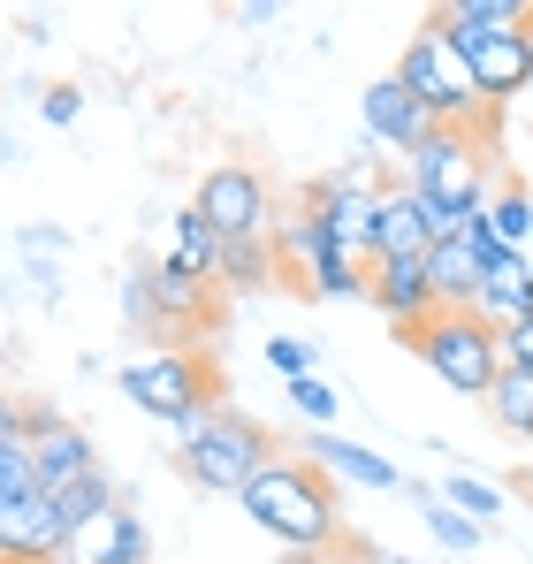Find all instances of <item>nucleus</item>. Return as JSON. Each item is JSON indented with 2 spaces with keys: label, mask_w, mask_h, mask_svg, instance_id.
<instances>
[{
  "label": "nucleus",
  "mask_w": 533,
  "mask_h": 564,
  "mask_svg": "<svg viewBox=\"0 0 533 564\" xmlns=\"http://www.w3.org/2000/svg\"><path fill=\"white\" fill-rule=\"evenodd\" d=\"M237 503H244V519L274 550H305V557L344 550V496H336V480L313 458H274Z\"/></svg>",
  "instance_id": "nucleus-1"
},
{
  "label": "nucleus",
  "mask_w": 533,
  "mask_h": 564,
  "mask_svg": "<svg viewBox=\"0 0 533 564\" xmlns=\"http://www.w3.org/2000/svg\"><path fill=\"white\" fill-rule=\"evenodd\" d=\"M389 77L420 99L427 115H435V130H480V138H496V130H503V115L488 107L480 77H472V62L449 46L435 23H420V31H412V46L396 54V69H389Z\"/></svg>",
  "instance_id": "nucleus-2"
},
{
  "label": "nucleus",
  "mask_w": 533,
  "mask_h": 564,
  "mask_svg": "<svg viewBox=\"0 0 533 564\" xmlns=\"http://www.w3.org/2000/svg\"><path fill=\"white\" fill-rule=\"evenodd\" d=\"M274 458H282V443L266 435L252 412H237V404H214L176 443V473L191 488H206V496H244Z\"/></svg>",
  "instance_id": "nucleus-3"
},
{
  "label": "nucleus",
  "mask_w": 533,
  "mask_h": 564,
  "mask_svg": "<svg viewBox=\"0 0 533 564\" xmlns=\"http://www.w3.org/2000/svg\"><path fill=\"white\" fill-rule=\"evenodd\" d=\"M115 389L145 412V420H161V427H176V435H191L214 404H221V381H214V367H206V351H153V359H130L122 375H115Z\"/></svg>",
  "instance_id": "nucleus-4"
},
{
  "label": "nucleus",
  "mask_w": 533,
  "mask_h": 564,
  "mask_svg": "<svg viewBox=\"0 0 533 564\" xmlns=\"http://www.w3.org/2000/svg\"><path fill=\"white\" fill-rule=\"evenodd\" d=\"M427 367H435V381H449L457 397H480L488 404V389H496V375H503V336L480 321V313H435L420 336H404Z\"/></svg>",
  "instance_id": "nucleus-5"
},
{
  "label": "nucleus",
  "mask_w": 533,
  "mask_h": 564,
  "mask_svg": "<svg viewBox=\"0 0 533 564\" xmlns=\"http://www.w3.org/2000/svg\"><path fill=\"white\" fill-rule=\"evenodd\" d=\"M488 145H496V138H480V130H435V138L404 161V184L443 198L449 214H480V206H488Z\"/></svg>",
  "instance_id": "nucleus-6"
},
{
  "label": "nucleus",
  "mask_w": 533,
  "mask_h": 564,
  "mask_svg": "<svg viewBox=\"0 0 533 564\" xmlns=\"http://www.w3.org/2000/svg\"><path fill=\"white\" fill-rule=\"evenodd\" d=\"M198 214H206V229L229 245V237H274V184H266L252 161H221L206 184H198V198H191Z\"/></svg>",
  "instance_id": "nucleus-7"
},
{
  "label": "nucleus",
  "mask_w": 533,
  "mask_h": 564,
  "mask_svg": "<svg viewBox=\"0 0 533 564\" xmlns=\"http://www.w3.org/2000/svg\"><path fill=\"white\" fill-rule=\"evenodd\" d=\"M23 427H31V473H39V496H69L77 480H91V473H99L91 435H85V427H69L54 404H39V397H31Z\"/></svg>",
  "instance_id": "nucleus-8"
},
{
  "label": "nucleus",
  "mask_w": 533,
  "mask_h": 564,
  "mask_svg": "<svg viewBox=\"0 0 533 564\" xmlns=\"http://www.w3.org/2000/svg\"><path fill=\"white\" fill-rule=\"evenodd\" d=\"M145 290H153V328H145V336H168V351H176V336H214V328H221V297H214V282L183 275L176 260L145 268Z\"/></svg>",
  "instance_id": "nucleus-9"
},
{
  "label": "nucleus",
  "mask_w": 533,
  "mask_h": 564,
  "mask_svg": "<svg viewBox=\"0 0 533 564\" xmlns=\"http://www.w3.org/2000/svg\"><path fill=\"white\" fill-rule=\"evenodd\" d=\"M457 54L472 62V77H480V93H488L496 115H503L519 93H533V23H519V31H488V39L457 46Z\"/></svg>",
  "instance_id": "nucleus-10"
},
{
  "label": "nucleus",
  "mask_w": 533,
  "mask_h": 564,
  "mask_svg": "<svg viewBox=\"0 0 533 564\" xmlns=\"http://www.w3.org/2000/svg\"><path fill=\"white\" fill-rule=\"evenodd\" d=\"M62 557H69V527H62L54 496L0 503V564H62Z\"/></svg>",
  "instance_id": "nucleus-11"
},
{
  "label": "nucleus",
  "mask_w": 533,
  "mask_h": 564,
  "mask_svg": "<svg viewBox=\"0 0 533 564\" xmlns=\"http://www.w3.org/2000/svg\"><path fill=\"white\" fill-rule=\"evenodd\" d=\"M358 115H366V138H373V145H389V153H404V161L435 138V115L404 93L396 77H373V85H366V99H358Z\"/></svg>",
  "instance_id": "nucleus-12"
},
{
  "label": "nucleus",
  "mask_w": 533,
  "mask_h": 564,
  "mask_svg": "<svg viewBox=\"0 0 533 564\" xmlns=\"http://www.w3.org/2000/svg\"><path fill=\"white\" fill-rule=\"evenodd\" d=\"M373 305H381V321H396V336H420L443 313L435 282H427V260H373Z\"/></svg>",
  "instance_id": "nucleus-13"
},
{
  "label": "nucleus",
  "mask_w": 533,
  "mask_h": 564,
  "mask_svg": "<svg viewBox=\"0 0 533 564\" xmlns=\"http://www.w3.org/2000/svg\"><path fill=\"white\" fill-rule=\"evenodd\" d=\"M496 336H511L519 321H533V260L526 252H511V245H496L488 252V282H480V305H472Z\"/></svg>",
  "instance_id": "nucleus-14"
},
{
  "label": "nucleus",
  "mask_w": 533,
  "mask_h": 564,
  "mask_svg": "<svg viewBox=\"0 0 533 564\" xmlns=\"http://www.w3.org/2000/svg\"><path fill=\"white\" fill-rule=\"evenodd\" d=\"M69 564H153V534H145V519L130 503H115L69 542Z\"/></svg>",
  "instance_id": "nucleus-15"
},
{
  "label": "nucleus",
  "mask_w": 533,
  "mask_h": 564,
  "mask_svg": "<svg viewBox=\"0 0 533 564\" xmlns=\"http://www.w3.org/2000/svg\"><path fill=\"white\" fill-rule=\"evenodd\" d=\"M427 282H435V305L443 313H472L480 305V282H488V245H472L465 229L427 252Z\"/></svg>",
  "instance_id": "nucleus-16"
},
{
  "label": "nucleus",
  "mask_w": 533,
  "mask_h": 564,
  "mask_svg": "<svg viewBox=\"0 0 533 564\" xmlns=\"http://www.w3.org/2000/svg\"><path fill=\"white\" fill-rule=\"evenodd\" d=\"M336 260H344V252L328 245V229H320L305 206L274 221V268H282V275H297L305 290H313V282H320V268H336Z\"/></svg>",
  "instance_id": "nucleus-17"
},
{
  "label": "nucleus",
  "mask_w": 533,
  "mask_h": 564,
  "mask_svg": "<svg viewBox=\"0 0 533 564\" xmlns=\"http://www.w3.org/2000/svg\"><path fill=\"white\" fill-rule=\"evenodd\" d=\"M427 23L443 31L449 46H472V39H488V31H519L533 23L526 0H449V8H427Z\"/></svg>",
  "instance_id": "nucleus-18"
},
{
  "label": "nucleus",
  "mask_w": 533,
  "mask_h": 564,
  "mask_svg": "<svg viewBox=\"0 0 533 564\" xmlns=\"http://www.w3.org/2000/svg\"><path fill=\"white\" fill-rule=\"evenodd\" d=\"M305 458L328 473V480H358V488H404V473L389 466V458H373V451H358L344 435H328V427H313L305 435Z\"/></svg>",
  "instance_id": "nucleus-19"
},
{
  "label": "nucleus",
  "mask_w": 533,
  "mask_h": 564,
  "mask_svg": "<svg viewBox=\"0 0 533 564\" xmlns=\"http://www.w3.org/2000/svg\"><path fill=\"white\" fill-rule=\"evenodd\" d=\"M381 260H427V221L412 184H381Z\"/></svg>",
  "instance_id": "nucleus-20"
},
{
  "label": "nucleus",
  "mask_w": 533,
  "mask_h": 564,
  "mask_svg": "<svg viewBox=\"0 0 533 564\" xmlns=\"http://www.w3.org/2000/svg\"><path fill=\"white\" fill-rule=\"evenodd\" d=\"M274 275H282L274 268V237H229L221 260H214V282L221 290H266Z\"/></svg>",
  "instance_id": "nucleus-21"
},
{
  "label": "nucleus",
  "mask_w": 533,
  "mask_h": 564,
  "mask_svg": "<svg viewBox=\"0 0 533 564\" xmlns=\"http://www.w3.org/2000/svg\"><path fill=\"white\" fill-rule=\"evenodd\" d=\"M488 420H496L503 435L533 443V375L526 367H503V375H496V389H488Z\"/></svg>",
  "instance_id": "nucleus-22"
},
{
  "label": "nucleus",
  "mask_w": 533,
  "mask_h": 564,
  "mask_svg": "<svg viewBox=\"0 0 533 564\" xmlns=\"http://www.w3.org/2000/svg\"><path fill=\"white\" fill-rule=\"evenodd\" d=\"M168 260H176L183 275L214 282V260H221V237L206 229V214H198V206H183V214H176V252H168ZM214 290H221V282H214Z\"/></svg>",
  "instance_id": "nucleus-23"
},
{
  "label": "nucleus",
  "mask_w": 533,
  "mask_h": 564,
  "mask_svg": "<svg viewBox=\"0 0 533 564\" xmlns=\"http://www.w3.org/2000/svg\"><path fill=\"white\" fill-rule=\"evenodd\" d=\"M115 503H122V488H115L107 473H91V480H77L69 496H54V511H62V527H69V542L85 534V527L99 519V511H115Z\"/></svg>",
  "instance_id": "nucleus-24"
},
{
  "label": "nucleus",
  "mask_w": 533,
  "mask_h": 564,
  "mask_svg": "<svg viewBox=\"0 0 533 564\" xmlns=\"http://www.w3.org/2000/svg\"><path fill=\"white\" fill-rule=\"evenodd\" d=\"M420 511H427V534H435V542H443V550H457V557H465V550H480V542H488V527H472V519H465V511H457V503H443V496H435V488H420Z\"/></svg>",
  "instance_id": "nucleus-25"
},
{
  "label": "nucleus",
  "mask_w": 533,
  "mask_h": 564,
  "mask_svg": "<svg viewBox=\"0 0 533 564\" xmlns=\"http://www.w3.org/2000/svg\"><path fill=\"white\" fill-rule=\"evenodd\" d=\"M443 503H457L472 527H496V519H503V488H496V480H480V473H449V480H443Z\"/></svg>",
  "instance_id": "nucleus-26"
},
{
  "label": "nucleus",
  "mask_w": 533,
  "mask_h": 564,
  "mask_svg": "<svg viewBox=\"0 0 533 564\" xmlns=\"http://www.w3.org/2000/svg\"><path fill=\"white\" fill-rule=\"evenodd\" d=\"M488 221H496V245L526 252V237H533V198H526V184H503V191H496V198H488Z\"/></svg>",
  "instance_id": "nucleus-27"
},
{
  "label": "nucleus",
  "mask_w": 533,
  "mask_h": 564,
  "mask_svg": "<svg viewBox=\"0 0 533 564\" xmlns=\"http://www.w3.org/2000/svg\"><path fill=\"white\" fill-rule=\"evenodd\" d=\"M15 496H39V473H31V443H0V503Z\"/></svg>",
  "instance_id": "nucleus-28"
},
{
  "label": "nucleus",
  "mask_w": 533,
  "mask_h": 564,
  "mask_svg": "<svg viewBox=\"0 0 533 564\" xmlns=\"http://www.w3.org/2000/svg\"><path fill=\"white\" fill-rule=\"evenodd\" d=\"M290 404H297V420H305V427H328V420H336V389H328L320 375L290 381Z\"/></svg>",
  "instance_id": "nucleus-29"
},
{
  "label": "nucleus",
  "mask_w": 533,
  "mask_h": 564,
  "mask_svg": "<svg viewBox=\"0 0 533 564\" xmlns=\"http://www.w3.org/2000/svg\"><path fill=\"white\" fill-rule=\"evenodd\" d=\"M266 359H274V375L305 381V375H313V359H320V351H313L305 336H274V344H266Z\"/></svg>",
  "instance_id": "nucleus-30"
},
{
  "label": "nucleus",
  "mask_w": 533,
  "mask_h": 564,
  "mask_svg": "<svg viewBox=\"0 0 533 564\" xmlns=\"http://www.w3.org/2000/svg\"><path fill=\"white\" fill-rule=\"evenodd\" d=\"M122 313H130V328H153V290H145V268H130V275H122Z\"/></svg>",
  "instance_id": "nucleus-31"
},
{
  "label": "nucleus",
  "mask_w": 533,
  "mask_h": 564,
  "mask_svg": "<svg viewBox=\"0 0 533 564\" xmlns=\"http://www.w3.org/2000/svg\"><path fill=\"white\" fill-rule=\"evenodd\" d=\"M39 115H46V122H54V130H69V122H77V115H85V93H69V85H54V93L39 99Z\"/></svg>",
  "instance_id": "nucleus-32"
},
{
  "label": "nucleus",
  "mask_w": 533,
  "mask_h": 564,
  "mask_svg": "<svg viewBox=\"0 0 533 564\" xmlns=\"http://www.w3.org/2000/svg\"><path fill=\"white\" fill-rule=\"evenodd\" d=\"M503 367H526L533 375V321H519V328L503 336Z\"/></svg>",
  "instance_id": "nucleus-33"
},
{
  "label": "nucleus",
  "mask_w": 533,
  "mask_h": 564,
  "mask_svg": "<svg viewBox=\"0 0 533 564\" xmlns=\"http://www.w3.org/2000/svg\"><path fill=\"white\" fill-rule=\"evenodd\" d=\"M23 412H31L23 397H0V443H31V435H23Z\"/></svg>",
  "instance_id": "nucleus-34"
},
{
  "label": "nucleus",
  "mask_w": 533,
  "mask_h": 564,
  "mask_svg": "<svg viewBox=\"0 0 533 564\" xmlns=\"http://www.w3.org/2000/svg\"><path fill=\"white\" fill-rule=\"evenodd\" d=\"M282 564H320V557H305V550H282Z\"/></svg>",
  "instance_id": "nucleus-35"
},
{
  "label": "nucleus",
  "mask_w": 533,
  "mask_h": 564,
  "mask_svg": "<svg viewBox=\"0 0 533 564\" xmlns=\"http://www.w3.org/2000/svg\"><path fill=\"white\" fill-rule=\"evenodd\" d=\"M381 564H412V557H381Z\"/></svg>",
  "instance_id": "nucleus-36"
},
{
  "label": "nucleus",
  "mask_w": 533,
  "mask_h": 564,
  "mask_svg": "<svg viewBox=\"0 0 533 564\" xmlns=\"http://www.w3.org/2000/svg\"><path fill=\"white\" fill-rule=\"evenodd\" d=\"M526 99H533V93H526Z\"/></svg>",
  "instance_id": "nucleus-37"
}]
</instances>
